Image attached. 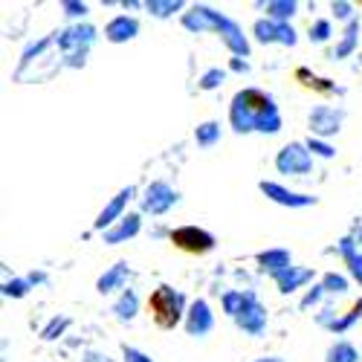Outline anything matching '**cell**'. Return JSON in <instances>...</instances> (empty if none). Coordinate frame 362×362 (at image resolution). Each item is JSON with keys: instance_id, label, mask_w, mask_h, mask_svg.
Returning <instances> with one entry per match:
<instances>
[{"instance_id": "obj_16", "label": "cell", "mask_w": 362, "mask_h": 362, "mask_svg": "<svg viewBox=\"0 0 362 362\" xmlns=\"http://www.w3.org/2000/svg\"><path fill=\"white\" fill-rule=\"evenodd\" d=\"M258 267L267 276L279 279L281 273H287V269L293 267V258H290L287 250H264V252H258Z\"/></svg>"}, {"instance_id": "obj_41", "label": "cell", "mask_w": 362, "mask_h": 362, "mask_svg": "<svg viewBox=\"0 0 362 362\" xmlns=\"http://www.w3.org/2000/svg\"><path fill=\"white\" fill-rule=\"evenodd\" d=\"M255 362H284L281 356H261V359H255Z\"/></svg>"}, {"instance_id": "obj_26", "label": "cell", "mask_w": 362, "mask_h": 362, "mask_svg": "<svg viewBox=\"0 0 362 362\" xmlns=\"http://www.w3.org/2000/svg\"><path fill=\"white\" fill-rule=\"evenodd\" d=\"M145 9H148L151 15H157V18H168V15H174V12L183 9V4H180V0H148Z\"/></svg>"}, {"instance_id": "obj_5", "label": "cell", "mask_w": 362, "mask_h": 362, "mask_svg": "<svg viewBox=\"0 0 362 362\" xmlns=\"http://www.w3.org/2000/svg\"><path fill=\"white\" fill-rule=\"evenodd\" d=\"M171 244L189 255H206V252L215 250V238L197 226H180L171 232Z\"/></svg>"}, {"instance_id": "obj_17", "label": "cell", "mask_w": 362, "mask_h": 362, "mask_svg": "<svg viewBox=\"0 0 362 362\" xmlns=\"http://www.w3.org/2000/svg\"><path fill=\"white\" fill-rule=\"evenodd\" d=\"M221 38H223V44L229 47V52H235V55H250V41H247V35H244V29H240L232 18H226L223 21V26H221Z\"/></svg>"}, {"instance_id": "obj_29", "label": "cell", "mask_w": 362, "mask_h": 362, "mask_svg": "<svg viewBox=\"0 0 362 362\" xmlns=\"http://www.w3.org/2000/svg\"><path fill=\"white\" fill-rule=\"evenodd\" d=\"M67 325H70V319H67V316H55V319L41 330V339H47V342L58 339V337L64 334V327H67Z\"/></svg>"}, {"instance_id": "obj_11", "label": "cell", "mask_w": 362, "mask_h": 362, "mask_svg": "<svg viewBox=\"0 0 362 362\" xmlns=\"http://www.w3.org/2000/svg\"><path fill=\"white\" fill-rule=\"evenodd\" d=\"M212 327H215V313H212V308H209V301L206 298L192 301V308L186 313V334L200 339L206 334H212Z\"/></svg>"}, {"instance_id": "obj_9", "label": "cell", "mask_w": 362, "mask_h": 362, "mask_svg": "<svg viewBox=\"0 0 362 362\" xmlns=\"http://www.w3.org/2000/svg\"><path fill=\"white\" fill-rule=\"evenodd\" d=\"M226 15L215 12L212 6H192L189 12H183V26L189 33H221Z\"/></svg>"}, {"instance_id": "obj_23", "label": "cell", "mask_w": 362, "mask_h": 362, "mask_svg": "<svg viewBox=\"0 0 362 362\" xmlns=\"http://www.w3.org/2000/svg\"><path fill=\"white\" fill-rule=\"evenodd\" d=\"M194 139H197L200 148H212V145H218V142H221V125H218V122H203V125H197Z\"/></svg>"}, {"instance_id": "obj_40", "label": "cell", "mask_w": 362, "mask_h": 362, "mask_svg": "<svg viewBox=\"0 0 362 362\" xmlns=\"http://www.w3.org/2000/svg\"><path fill=\"white\" fill-rule=\"evenodd\" d=\"M232 70H238V73H247V70H250V64H247V62H240V58H235V62H232Z\"/></svg>"}, {"instance_id": "obj_33", "label": "cell", "mask_w": 362, "mask_h": 362, "mask_svg": "<svg viewBox=\"0 0 362 362\" xmlns=\"http://www.w3.org/2000/svg\"><path fill=\"white\" fill-rule=\"evenodd\" d=\"M356 247H359V244H356L354 238H342L339 244H337V252H339V255L348 261V258H354V255H356Z\"/></svg>"}, {"instance_id": "obj_6", "label": "cell", "mask_w": 362, "mask_h": 362, "mask_svg": "<svg viewBox=\"0 0 362 362\" xmlns=\"http://www.w3.org/2000/svg\"><path fill=\"white\" fill-rule=\"evenodd\" d=\"M310 136H337L342 131V122H345V110L342 107H330V105H319L310 110Z\"/></svg>"}, {"instance_id": "obj_14", "label": "cell", "mask_w": 362, "mask_h": 362, "mask_svg": "<svg viewBox=\"0 0 362 362\" xmlns=\"http://www.w3.org/2000/svg\"><path fill=\"white\" fill-rule=\"evenodd\" d=\"M139 229H142V218H139L136 212H134V215H125L116 226H110V229L105 232V244H107V247L125 244V240H131V238L139 235Z\"/></svg>"}, {"instance_id": "obj_32", "label": "cell", "mask_w": 362, "mask_h": 362, "mask_svg": "<svg viewBox=\"0 0 362 362\" xmlns=\"http://www.w3.org/2000/svg\"><path fill=\"white\" fill-rule=\"evenodd\" d=\"M226 78V73L221 70V67H212V70H206L203 73V78H200V90H215V87H221V81Z\"/></svg>"}, {"instance_id": "obj_30", "label": "cell", "mask_w": 362, "mask_h": 362, "mask_svg": "<svg viewBox=\"0 0 362 362\" xmlns=\"http://www.w3.org/2000/svg\"><path fill=\"white\" fill-rule=\"evenodd\" d=\"M322 287H325V293H348V279L345 276H339V273H327L325 279H322Z\"/></svg>"}, {"instance_id": "obj_13", "label": "cell", "mask_w": 362, "mask_h": 362, "mask_svg": "<svg viewBox=\"0 0 362 362\" xmlns=\"http://www.w3.org/2000/svg\"><path fill=\"white\" fill-rule=\"evenodd\" d=\"M258 189H261V194H264L267 200H273V203H279V206H290V209H305V206H313V203H316V197H310V194L290 192V189H284V186H279V183H267V180H264Z\"/></svg>"}, {"instance_id": "obj_25", "label": "cell", "mask_w": 362, "mask_h": 362, "mask_svg": "<svg viewBox=\"0 0 362 362\" xmlns=\"http://www.w3.org/2000/svg\"><path fill=\"white\" fill-rule=\"evenodd\" d=\"M327 362H359V354L351 342H337L327 348Z\"/></svg>"}, {"instance_id": "obj_34", "label": "cell", "mask_w": 362, "mask_h": 362, "mask_svg": "<svg viewBox=\"0 0 362 362\" xmlns=\"http://www.w3.org/2000/svg\"><path fill=\"white\" fill-rule=\"evenodd\" d=\"M62 9H64L70 18H84V15H87V6H84V4H78V0H64Z\"/></svg>"}, {"instance_id": "obj_21", "label": "cell", "mask_w": 362, "mask_h": 362, "mask_svg": "<svg viewBox=\"0 0 362 362\" xmlns=\"http://www.w3.org/2000/svg\"><path fill=\"white\" fill-rule=\"evenodd\" d=\"M264 9H267V18L269 21L290 23V18L296 15L298 4H293V0H269V4H264Z\"/></svg>"}, {"instance_id": "obj_35", "label": "cell", "mask_w": 362, "mask_h": 362, "mask_svg": "<svg viewBox=\"0 0 362 362\" xmlns=\"http://www.w3.org/2000/svg\"><path fill=\"white\" fill-rule=\"evenodd\" d=\"M330 9H334V15L339 18V21H354V6L351 4H345V0H339V4H334V6H330Z\"/></svg>"}, {"instance_id": "obj_36", "label": "cell", "mask_w": 362, "mask_h": 362, "mask_svg": "<svg viewBox=\"0 0 362 362\" xmlns=\"http://www.w3.org/2000/svg\"><path fill=\"white\" fill-rule=\"evenodd\" d=\"M122 354H125V362H154L148 354H142L139 348H131V345H125V348H122Z\"/></svg>"}, {"instance_id": "obj_37", "label": "cell", "mask_w": 362, "mask_h": 362, "mask_svg": "<svg viewBox=\"0 0 362 362\" xmlns=\"http://www.w3.org/2000/svg\"><path fill=\"white\" fill-rule=\"evenodd\" d=\"M345 264H348V269H351L354 281H359V284H362V252H356V255H354V258H348Z\"/></svg>"}, {"instance_id": "obj_31", "label": "cell", "mask_w": 362, "mask_h": 362, "mask_svg": "<svg viewBox=\"0 0 362 362\" xmlns=\"http://www.w3.org/2000/svg\"><path fill=\"white\" fill-rule=\"evenodd\" d=\"M330 35H334V26H330V21H325V18L310 26V41H316V44H325Z\"/></svg>"}, {"instance_id": "obj_19", "label": "cell", "mask_w": 362, "mask_h": 362, "mask_svg": "<svg viewBox=\"0 0 362 362\" xmlns=\"http://www.w3.org/2000/svg\"><path fill=\"white\" fill-rule=\"evenodd\" d=\"M128 264L125 261H116L110 269H105V276L96 281V290L102 293V296H107V293H113V290H122V284L128 281Z\"/></svg>"}, {"instance_id": "obj_15", "label": "cell", "mask_w": 362, "mask_h": 362, "mask_svg": "<svg viewBox=\"0 0 362 362\" xmlns=\"http://www.w3.org/2000/svg\"><path fill=\"white\" fill-rule=\"evenodd\" d=\"M136 33H139V21L136 18H128V15H119V18H113L105 26V38L110 44H125V41L136 38Z\"/></svg>"}, {"instance_id": "obj_7", "label": "cell", "mask_w": 362, "mask_h": 362, "mask_svg": "<svg viewBox=\"0 0 362 362\" xmlns=\"http://www.w3.org/2000/svg\"><path fill=\"white\" fill-rule=\"evenodd\" d=\"M252 35L258 44H284V47H296V29L290 23H279V21H269V18H261L255 21L252 26Z\"/></svg>"}, {"instance_id": "obj_10", "label": "cell", "mask_w": 362, "mask_h": 362, "mask_svg": "<svg viewBox=\"0 0 362 362\" xmlns=\"http://www.w3.org/2000/svg\"><path fill=\"white\" fill-rule=\"evenodd\" d=\"M235 325L250 337H261L267 330V310H264V305L258 301L255 293H247V305H244V310L238 313Z\"/></svg>"}, {"instance_id": "obj_4", "label": "cell", "mask_w": 362, "mask_h": 362, "mask_svg": "<svg viewBox=\"0 0 362 362\" xmlns=\"http://www.w3.org/2000/svg\"><path fill=\"white\" fill-rule=\"evenodd\" d=\"M276 168H279V174L305 177V174H310V168H313V154L308 151L305 142H287V145L279 151V157H276Z\"/></svg>"}, {"instance_id": "obj_22", "label": "cell", "mask_w": 362, "mask_h": 362, "mask_svg": "<svg viewBox=\"0 0 362 362\" xmlns=\"http://www.w3.org/2000/svg\"><path fill=\"white\" fill-rule=\"evenodd\" d=\"M356 41H359V21L354 18V21L345 26L342 41H339V47L334 49V58H348V55L356 49Z\"/></svg>"}, {"instance_id": "obj_2", "label": "cell", "mask_w": 362, "mask_h": 362, "mask_svg": "<svg viewBox=\"0 0 362 362\" xmlns=\"http://www.w3.org/2000/svg\"><path fill=\"white\" fill-rule=\"evenodd\" d=\"M148 310L154 316V322L163 327V330H174L180 322L186 319V298L180 290H174L171 284H160L148 298Z\"/></svg>"}, {"instance_id": "obj_1", "label": "cell", "mask_w": 362, "mask_h": 362, "mask_svg": "<svg viewBox=\"0 0 362 362\" xmlns=\"http://www.w3.org/2000/svg\"><path fill=\"white\" fill-rule=\"evenodd\" d=\"M229 122L238 134H279L281 131V116L273 102V96L261 93V90L250 87L235 93L229 105Z\"/></svg>"}, {"instance_id": "obj_39", "label": "cell", "mask_w": 362, "mask_h": 362, "mask_svg": "<svg viewBox=\"0 0 362 362\" xmlns=\"http://www.w3.org/2000/svg\"><path fill=\"white\" fill-rule=\"evenodd\" d=\"M84 362H113L107 354H99V351H90L87 356H84Z\"/></svg>"}, {"instance_id": "obj_28", "label": "cell", "mask_w": 362, "mask_h": 362, "mask_svg": "<svg viewBox=\"0 0 362 362\" xmlns=\"http://www.w3.org/2000/svg\"><path fill=\"white\" fill-rule=\"evenodd\" d=\"M29 290H33V281L29 279H12V281L4 284V296L6 298H23Z\"/></svg>"}, {"instance_id": "obj_18", "label": "cell", "mask_w": 362, "mask_h": 362, "mask_svg": "<svg viewBox=\"0 0 362 362\" xmlns=\"http://www.w3.org/2000/svg\"><path fill=\"white\" fill-rule=\"evenodd\" d=\"M308 281H313V269H308V267H290L287 273H281V276L276 279V287H279V293L290 296V293H296L298 287H305Z\"/></svg>"}, {"instance_id": "obj_27", "label": "cell", "mask_w": 362, "mask_h": 362, "mask_svg": "<svg viewBox=\"0 0 362 362\" xmlns=\"http://www.w3.org/2000/svg\"><path fill=\"white\" fill-rule=\"evenodd\" d=\"M305 145H308V151H310L313 157H322V160H330V157L337 154V148L330 145V142H325V139H319V136H310Z\"/></svg>"}, {"instance_id": "obj_3", "label": "cell", "mask_w": 362, "mask_h": 362, "mask_svg": "<svg viewBox=\"0 0 362 362\" xmlns=\"http://www.w3.org/2000/svg\"><path fill=\"white\" fill-rule=\"evenodd\" d=\"M96 41V29L90 23H78V26H70V29H62L55 33V44L62 47L64 58L70 67H84V55H87V47Z\"/></svg>"}, {"instance_id": "obj_8", "label": "cell", "mask_w": 362, "mask_h": 362, "mask_svg": "<svg viewBox=\"0 0 362 362\" xmlns=\"http://www.w3.org/2000/svg\"><path fill=\"white\" fill-rule=\"evenodd\" d=\"M177 200H180V194L168 183L157 180V183H151L145 189V194H142V212H148V215H165L171 206H177Z\"/></svg>"}, {"instance_id": "obj_38", "label": "cell", "mask_w": 362, "mask_h": 362, "mask_svg": "<svg viewBox=\"0 0 362 362\" xmlns=\"http://www.w3.org/2000/svg\"><path fill=\"white\" fill-rule=\"evenodd\" d=\"M322 293H325V287H322V284H319V287H313V290H310L305 298H301V308H305V310H308V308H313L316 301L322 298Z\"/></svg>"}, {"instance_id": "obj_20", "label": "cell", "mask_w": 362, "mask_h": 362, "mask_svg": "<svg viewBox=\"0 0 362 362\" xmlns=\"http://www.w3.org/2000/svg\"><path fill=\"white\" fill-rule=\"evenodd\" d=\"M113 313L119 322H134V316L139 313V298L134 290H125L122 296H119V301L113 305Z\"/></svg>"}, {"instance_id": "obj_42", "label": "cell", "mask_w": 362, "mask_h": 362, "mask_svg": "<svg viewBox=\"0 0 362 362\" xmlns=\"http://www.w3.org/2000/svg\"><path fill=\"white\" fill-rule=\"evenodd\" d=\"M359 244H362V232H359Z\"/></svg>"}, {"instance_id": "obj_12", "label": "cell", "mask_w": 362, "mask_h": 362, "mask_svg": "<svg viewBox=\"0 0 362 362\" xmlns=\"http://www.w3.org/2000/svg\"><path fill=\"white\" fill-rule=\"evenodd\" d=\"M136 194V189L134 186H128V189H122V192H119L105 209H102V212H99V218H96V223H93V229H99V232H107L110 226H116L119 221H122L125 215V206H128V200Z\"/></svg>"}, {"instance_id": "obj_24", "label": "cell", "mask_w": 362, "mask_h": 362, "mask_svg": "<svg viewBox=\"0 0 362 362\" xmlns=\"http://www.w3.org/2000/svg\"><path fill=\"white\" fill-rule=\"evenodd\" d=\"M221 305H223V313H226V316L238 319V313L244 310V305H247V293H240V290H229V293H223Z\"/></svg>"}]
</instances>
